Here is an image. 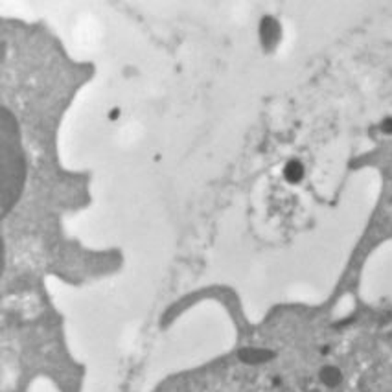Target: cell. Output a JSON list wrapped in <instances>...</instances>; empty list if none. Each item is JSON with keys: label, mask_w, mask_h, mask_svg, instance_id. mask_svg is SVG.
I'll use <instances>...</instances> for the list:
<instances>
[{"label": "cell", "mask_w": 392, "mask_h": 392, "mask_svg": "<svg viewBox=\"0 0 392 392\" xmlns=\"http://www.w3.org/2000/svg\"><path fill=\"white\" fill-rule=\"evenodd\" d=\"M2 210L4 216L17 205L26 182V159L22 150L17 120L8 109H2Z\"/></svg>", "instance_id": "6da1fadb"}]
</instances>
